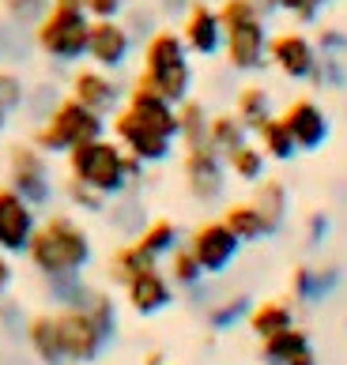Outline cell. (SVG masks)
Here are the masks:
<instances>
[{"instance_id": "48", "label": "cell", "mask_w": 347, "mask_h": 365, "mask_svg": "<svg viewBox=\"0 0 347 365\" xmlns=\"http://www.w3.org/2000/svg\"><path fill=\"white\" fill-rule=\"evenodd\" d=\"M325 4H332V0H321V8H325Z\"/></svg>"}, {"instance_id": "15", "label": "cell", "mask_w": 347, "mask_h": 365, "mask_svg": "<svg viewBox=\"0 0 347 365\" xmlns=\"http://www.w3.org/2000/svg\"><path fill=\"white\" fill-rule=\"evenodd\" d=\"M69 94L79 106L95 110L99 117H110L117 106L125 102V87L114 79V72H102V68H95V64H79V68L72 72Z\"/></svg>"}, {"instance_id": "27", "label": "cell", "mask_w": 347, "mask_h": 365, "mask_svg": "<svg viewBox=\"0 0 347 365\" xmlns=\"http://www.w3.org/2000/svg\"><path fill=\"white\" fill-rule=\"evenodd\" d=\"M132 241H136V245L148 252V256H155V260L163 264L166 256L181 245V230H178V222H174V219H151V222H144V230Z\"/></svg>"}, {"instance_id": "28", "label": "cell", "mask_w": 347, "mask_h": 365, "mask_svg": "<svg viewBox=\"0 0 347 365\" xmlns=\"http://www.w3.org/2000/svg\"><path fill=\"white\" fill-rule=\"evenodd\" d=\"M246 324L257 339H268V335H279L295 324V309H291V302H261L249 309Z\"/></svg>"}, {"instance_id": "24", "label": "cell", "mask_w": 347, "mask_h": 365, "mask_svg": "<svg viewBox=\"0 0 347 365\" xmlns=\"http://www.w3.org/2000/svg\"><path fill=\"white\" fill-rule=\"evenodd\" d=\"M253 136V132L242 125V120H238V113L234 110H223V113H211L208 117V147L216 155H231L234 147H242L246 140Z\"/></svg>"}, {"instance_id": "3", "label": "cell", "mask_w": 347, "mask_h": 365, "mask_svg": "<svg viewBox=\"0 0 347 365\" xmlns=\"http://www.w3.org/2000/svg\"><path fill=\"white\" fill-rule=\"evenodd\" d=\"M87 31L91 16L84 11V0H49V11L31 26V38L53 64H79L87 57Z\"/></svg>"}, {"instance_id": "10", "label": "cell", "mask_w": 347, "mask_h": 365, "mask_svg": "<svg viewBox=\"0 0 347 365\" xmlns=\"http://www.w3.org/2000/svg\"><path fill=\"white\" fill-rule=\"evenodd\" d=\"M181 181H185V192H189L196 204H223V192H226V162L223 155H216L211 147H193L185 151L181 158Z\"/></svg>"}, {"instance_id": "16", "label": "cell", "mask_w": 347, "mask_h": 365, "mask_svg": "<svg viewBox=\"0 0 347 365\" xmlns=\"http://www.w3.org/2000/svg\"><path fill=\"white\" fill-rule=\"evenodd\" d=\"M279 120L287 125L298 151H321V147L328 143V136H332V120L325 113V106L313 102V98L287 102V110L279 113Z\"/></svg>"}, {"instance_id": "41", "label": "cell", "mask_w": 347, "mask_h": 365, "mask_svg": "<svg viewBox=\"0 0 347 365\" xmlns=\"http://www.w3.org/2000/svg\"><path fill=\"white\" fill-rule=\"evenodd\" d=\"M84 11L91 19H121L129 11V0H84Z\"/></svg>"}, {"instance_id": "7", "label": "cell", "mask_w": 347, "mask_h": 365, "mask_svg": "<svg viewBox=\"0 0 347 365\" xmlns=\"http://www.w3.org/2000/svg\"><path fill=\"white\" fill-rule=\"evenodd\" d=\"M106 128H110V136L121 143V151L140 158L144 166H163V162H170L174 147H178L170 136L155 132L151 125H144L140 117H132L125 106H117V110L106 117Z\"/></svg>"}, {"instance_id": "39", "label": "cell", "mask_w": 347, "mask_h": 365, "mask_svg": "<svg viewBox=\"0 0 347 365\" xmlns=\"http://www.w3.org/2000/svg\"><path fill=\"white\" fill-rule=\"evenodd\" d=\"M264 8L287 11V16H295L302 26H310V23L321 19V0H264Z\"/></svg>"}, {"instance_id": "20", "label": "cell", "mask_w": 347, "mask_h": 365, "mask_svg": "<svg viewBox=\"0 0 347 365\" xmlns=\"http://www.w3.org/2000/svg\"><path fill=\"white\" fill-rule=\"evenodd\" d=\"M261 358L268 365H321V358H317V350H313V339L298 328V324H291V328L279 331V335L261 339Z\"/></svg>"}, {"instance_id": "8", "label": "cell", "mask_w": 347, "mask_h": 365, "mask_svg": "<svg viewBox=\"0 0 347 365\" xmlns=\"http://www.w3.org/2000/svg\"><path fill=\"white\" fill-rule=\"evenodd\" d=\"M8 185L16 188L31 207L42 211L53 200L49 155H42L34 143H11L8 147Z\"/></svg>"}, {"instance_id": "31", "label": "cell", "mask_w": 347, "mask_h": 365, "mask_svg": "<svg viewBox=\"0 0 347 365\" xmlns=\"http://www.w3.org/2000/svg\"><path fill=\"white\" fill-rule=\"evenodd\" d=\"M234 113L238 120L253 132L261 125V120H268L272 117V94L268 87H261V83H246L242 91H238V98H234Z\"/></svg>"}, {"instance_id": "40", "label": "cell", "mask_w": 347, "mask_h": 365, "mask_svg": "<svg viewBox=\"0 0 347 365\" xmlns=\"http://www.w3.org/2000/svg\"><path fill=\"white\" fill-rule=\"evenodd\" d=\"M313 46H317V53H321V57H347V34L336 31V26H321Z\"/></svg>"}, {"instance_id": "17", "label": "cell", "mask_w": 347, "mask_h": 365, "mask_svg": "<svg viewBox=\"0 0 347 365\" xmlns=\"http://www.w3.org/2000/svg\"><path fill=\"white\" fill-rule=\"evenodd\" d=\"M189 57H219L223 53V23L219 11L204 4V0H193L189 8L181 11V26H178Z\"/></svg>"}, {"instance_id": "14", "label": "cell", "mask_w": 347, "mask_h": 365, "mask_svg": "<svg viewBox=\"0 0 347 365\" xmlns=\"http://www.w3.org/2000/svg\"><path fill=\"white\" fill-rule=\"evenodd\" d=\"M34 226H38V207H31L4 181L0 185V252L23 256L26 245H31V237H34Z\"/></svg>"}, {"instance_id": "29", "label": "cell", "mask_w": 347, "mask_h": 365, "mask_svg": "<svg viewBox=\"0 0 347 365\" xmlns=\"http://www.w3.org/2000/svg\"><path fill=\"white\" fill-rule=\"evenodd\" d=\"M223 162H226V178H234L242 185H257L264 173H268V158H264V151L253 140H246L242 147H234Z\"/></svg>"}, {"instance_id": "34", "label": "cell", "mask_w": 347, "mask_h": 365, "mask_svg": "<svg viewBox=\"0 0 347 365\" xmlns=\"http://www.w3.org/2000/svg\"><path fill=\"white\" fill-rule=\"evenodd\" d=\"M114 200H117V204L106 207L102 215H110V222L117 230H125V234L136 237L140 230H144V222H148V219H144V204L136 200V192H121V196H114Z\"/></svg>"}, {"instance_id": "30", "label": "cell", "mask_w": 347, "mask_h": 365, "mask_svg": "<svg viewBox=\"0 0 347 365\" xmlns=\"http://www.w3.org/2000/svg\"><path fill=\"white\" fill-rule=\"evenodd\" d=\"M336 282H340V272H332V267L328 272H317V267L302 264L291 275V297H298V302H325Z\"/></svg>"}, {"instance_id": "33", "label": "cell", "mask_w": 347, "mask_h": 365, "mask_svg": "<svg viewBox=\"0 0 347 365\" xmlns=\"http://www.w3.org/2000/svg\"><path fill=\"white\" fill-rule=\"evenodd\" d=\"M166 279L174 282V287H181V290H193V287H200L208 275L200 272V264H196V256L185 249V245H178L170 256H166Z\"/></svg>"}, {"instance_id": "13", "label": "cell", "mask_w": 347, "mask_h": 365, "mask_svg": "<svg viewBox=\"0 0 347 365\" xmlns=\"http://www.w3.org/2000/svg\"><path fill=\"white\" fill-rule=\"evenodd\" d=\"M132 46H136V38H132V31L121 19H91L84 61L102 72H121L132 57Z\"/></svg>"}, {"instance_id": "38", "label": "cell", "mask_w": 347, "mask_h": 365, "mask_svg": "<svg viewBox=\"0 0 347 365\" xmlns=\"http://www.w3.org/2000/svg\"><path fill=\"white\" fill-rule=\"evenodd\" d=\"M0 106L8 113H16L26 106V83L16 68H0Z\"/></svg>"}, {"instance_id": "6", "label": "cell", "mask_w": 347, "mask_h": 365, "mask_svg": "<svg viewBox=\"0 0 347 365\" xmlns=\"http://www.w3.org/2000/svg\"><path fill=\"white\" fill-rule=\"evenodd\" d=\"M57 328L64 343V361L69 365H95L114 335L87 313V305H64L57 309Z\"/></svg>"}, {"instance_id": "19", "label": "cell", "mask_w": 347, "mask_h": 365, "mask_svg": "<svg viewBox=\"0 0 347 365\" xmlns=\"http://www.w3.org/2000/svg\"><path fill=\"white\" fill-rule=\"evenodd\" d=\"M125 110L132 117H140L144 125H151L155 132H163V136H170L174 143H178V106L166 102L159 91L144 87L140 79H132V87L125 91Z\"/></svg>"}, {"instance_id": "25", "label": "cell", "mask_w": 347, "mask_h": 365, "mask_svg": "<svg viewBox=\"0 0 347 365\" xmlns=\"http://www.w3.org/2000/svg\"><path fill=\"white\" fill-rule=\"evenodd\" d=\"M253 136H257V147L264 151V158H268V162H291V158L302 155L298 147H295V140H291L287 125L276 113L268 120H261V125L253 128Z\"/></svg>"}, {"instance_id": "2", "label": "cell", "mask_w": 347, "mask_h": 365, "mask_svg": "<svg viewBox=\"0 0 347 365\" xmlns=\"http://www.w3.org/2000/svg\"><path fill=\"white\" fill-rule=\"evenodd\" d=\"M140 83L159 91L166 102L181 106L193 94L196 72H193V57L185 49L181 34L174 26H155V31L144 38V68H140Z\"/></svg>"}, {"instance_id": "45", "label": "cell", "mask_w": 347, "mask_h": 365, "mask_svg": "<svg viewBox=\"0 0 347 365\" xmlns=\"http://www.w3.org/2000/svg\"><path fill=\"white\" fill-rule=\"evenodd\" d=\"M144 365H174V361H166L163 354H159V350H151V354L144 358Z\"/></svg>"}, {"instance_id": "32", "label": "cell", "mask_w": 347, "mask_h": 365, "mask_svg": "<svg viewBox=\"0 0 347 365\" xmlns=\"http://www.w3.org/2000/svg\"><path fill=\"white\" fill-rule=\"evenodd\" d=\"M110 279L114 282H129L132 275H140V272H148V267H159L155 256H148L136 241H125V245H117L114 256H110Z\"/></svg>"}, {"instance_id": "23", "label": "cell", "mask_w": 347, "mask_h": 365, "mask_svg": "<svg viewBox=\"0 0 347 365\" xmlns=\"http://www.w3.org/2000/svg\"><path fill=\"white\" fill-rule=\"evenodd\" d=\"M219 222L231 230V234L242 241V245H253V241H264V237H268V234H264V222H261L257 207H253L249 200H231V204H223Z\"/></svg>"}, {"instance_id": "9", "label": "cell", "mask_w": 347, "mask_h": 365, "mask_svg": "<svg viewBox=\"0 0 347 365\" xmlns=\"http://www.w3.org/2000/svg\"><path fill=\"white\" fill-rule=\"evenodd\" d=\"M223 57L242 76L261 72L268 64V23H264V16H249L242 23L223 26Z\"/></svg>"}, {"instance_id": "44", "label": "cell", "mask_w": 347, "mask_h": 365, "mask_svg": "<svg viewBox=\"0 0 347 365\" xmlns=\"http://www.w3.org/2000/svg\"><path fill=\"white\" fill-rule=\"evenodd\" d=\"M189 4H193V0H159V8H163V11H185Z\"/></svg>"}, {"instance_id": "21", "label": "cell", "mask_w": 347, "mask_h": 365, "mask_svg": "<svg viewBox=\"0 0 347 365\" xmlns=\"http://www.w3.org/2000/svg\"><path fill=\"white\" fill-rule=\"evenodd\" d=\"M23 339L31 346L38 365H69L64 361V343L57 328V313H34L23 324Z\"/></svg>"}, {"instance_id": "11", "label": "cell", "mask_w": 347, "mask_h": 365, "mask_svg": "<svg viewBox=\"0 0 347 365\" xmlns=\"http://www.w3.org/2000/svg\"><path fill=\"white\" fill-rule=\"evenodd\" d=\"M317 53L313 38L302 34V31H283V34H268V64L283 76V79H295V83H310L313 72H317Z\"/></svg>"}, {"instance_id": "22", "label": "cell", "mask_w": 347, "mask_h": 365, "mask_svg": "<svg viewBox=\"0 0 347 365\" xmlns=\"http://www.w3.org/2000/svg\"><path fill=\"white\" fill-rule=\"evenodd\" d=\"M253 207H257L261 215V222H264V234L276 237L279 230L287 226V215H291V192H287V185L279 181V178H264L253 185V200H249Z\"/></svg>"}, {"instance_id": "36", "label": "cell", "mask_w": 347, "mask_h": 365, "mask_svg": "<svg viewBox=\"0 0 347 365\" xmlns=\"http://www.w3.org/2000/svg\"><path fill=\"white\" fill-rule=\"evenodd\" d=\"M249 309H253L249 294H234L231 302H223V305H216V309L208 313L211 331H226V328H234L238 320H246V317H249Z\"/></svg>"}, {"instance_id": "1", "label": "cell", "mask_w": 347, "mask_h": 365, "mask_svg": "<svg viewBox=\"0 0 347 365\" xmlns=\"http://www.w3.org/2000/svg\"><path fill=\"white\" fill-rule=\"evenodd\" d=\"M23 256L42 279H72L91 267L95 241H91L87 226H79L69 211H53L49 219H38Z\"/></svg>"}, {"instance_id": "18", "label": "cell", "mask_w": 347, "mask_h": 365, "mask_svg": "<svg viewBox=\"0 0 347 365\" xmlns=\"http://www.w3.org/2000/svg\"><path fill=\"white\" fill-rule=\"evenodd\" d=\"M125 290V305L132 309L136 317H159L166 313V309L174 305V282L166 279L163 267H148V272L132 275L129 282H121Z\"/></svg>"}, {"instance_id": "37", "label": "cell", "mask_w": 347, "mask_h": 365, "mask_svg": "<svg viewBox=\"0 0 347 365\" xmlns=\"http://www.w3.org/2000/svg\"><path fill=\"white\" fill-rule=\"evenodd\" d=\"M0 11L16 26H34L49 11V0H0Z\"/></svg>"}, {"instance_id": "35", "label": "cell", "mask_w": 347, "mask_h": 365, "mask_svg": "<svg viewBox=\"0 0 347 365\" xmlns=\"http://www.w3.org/2000/svg\"><path fill=\"white\" fill-rule=\"evenodd\" d=\"M64 200H69V207H79L87 215H102L106 207H110V200H106L102 192L87 188L84 181H76V178H64Z\"/></svg>"}, {"instance_id": "43", "label": "cell", "mask_w": 347, "mask_h": 365, "mask_svg": "<svg viewBox=\"0 0 347 365\" xmlns=\"http://www.w3.org/2000/svg\"><path fill=\"white\" fill-rule=\"evenodd\" d=\"M11 282H16V267H11V256L0 252V302H4V294L11 290Z\"/></svg>"}, {"instance_id": "42", "label": "cell", "mask_w": 347, "mask_h": 365, "mask_svg": "<svg viewBox=\"0 0 347 365\" xmlns=\"http://www.w3.org/2000/svg\"><path fill=\"white\" fill-rule=\"evenodd\" d=\"M306 230H310V245H325V234H328V215H321V211H313L310 219H306Z\"/></svg>"}, {"instance_id": "26", "label": "cell", "mask_w": 347, "mask_h": 365, "mask_svg": "<svg viewBox=\"0 0 347 365\" xmlns=\"http://www.w3.org/2000/svg\"><path fill=\"white\" fill-rule=\"evenodd\" d=\"M208 106L200 98H185L178 106V143L185 151H193V147H208Z\"/></svg>"}, {"instance_id": "46", "label": "cell", "mask_w": 347, "mask_h": 365, "mask_svg": "<svg viewBox=\"0 0 347 365\" xmlns=\"http://www.w3.org/2000/svg\"><path fill=\"white\" fill-rule=\"evenodd\" d=\"M8 117H11V113L4 110V106H0V136H4V128H8Z\"/></svg>"}, {"instance_id": "4", "label": "cell", "mask_w": 347, "mask_h": 365, "mask_svg": "<svg viewBox=\"0 0 347 365\" xmlns=\"http://www.w3.org/2000/svg\"><path fill=\"white\" fill-rule=\"evenodd\" d=\"M64 166H69V178L84 181L87 188L102 192L106 200L129 192V173H125V151L114 136H95L87 143H76L69 155H64Z\"/></svg>"}, {"instance_id": "5", "label": "cell", "mask_w": 347, "mask_h": 365, "mask_svg": "<svg viewBox=\"0 0 347 365\" xmlns=\"http://www.w3.org/2000/svg\"><path fill=\"white\" fill-rule=\"evenodd\" d=\"M95 136H106V117L79 106L72 94H64V98L53 102V110L42 117V125L34 128L31 143L53 158V155H69L76 143H87Z\"/></svg>"}, {"instance_id": "47", "label": "cell", "mask_w": 347, "mask_h": 365, "mask_svg": "<svg viewBox=\"0 0 347 365\" xmlns=\"http://www.w3.org/2000/svg\"><path fill=\"white\" fill-rule=\"evenodd\" d=\"M8 53V38H4V26H0V57Z\"/></svg>"}, {"instance_id": "12", "label": "cell", "mask_w": 347, "mask_h": 365, "mask_svg": "<svg viewBox=\"0 0 347 365\" xmlns=\"http://www.w3.org/2000/svg\"><path fill=\"white\" fill-rule=\"evenodd\" d=\"M185 249L196 256V264L204 275H223V272H231V264L238 260L242 241H238L219 219H211V222H200L193 230L189 241H185Z\"/></svg>"}]
</instances>
